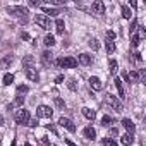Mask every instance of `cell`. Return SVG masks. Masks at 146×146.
<instances>
[{
  "label": "cell",
  "mask_w": 146,
  "mask_h": 146,
  "mask_svg": "<svg viewBox=\"0 0 146 146\" xmlns=\"http://www.w3.org/2000/svg\"><path fill=\"white\" fill-rule=\"evenodd\" d=\"M137 29V19H132V23H131V26H129V31H131V35H134V31Z\"/></svg>",
  "instance_id": "4dcf8cb0"
},
{
  "label": "cell",
  "mask_w": 146,
  "mask_h": 146,
  "mask_svg": "<svg viewBox=\"0 0 146 146\" xmlns=\"http://www.w3.org/2000/svg\"><path fill=\"white\" fill-rule=\"evenodd\" d=\"M16 122H17V124H23V125H28V122H29V112L24 110V108L17 110V113H16Z\"/></svg>",
  "instance_id": "5b68a950"
},
{
  "label": "cell",
  "mask_w": 146,
  "mask_h": 146,
  "mask_svg": "<svg viewBox=\"0 0 146 146\" xmlns=\"http://www.w3.org/2000/svg\"><path fill=\"white\" fill-rule=\"evenodd\" d=\"M58 65L64 67V69H74L78 65V58H74V57H62L58 60Z\"/></svg>",
  "instance_id": "3957f363"
},
{
  "label": "cell",
  "mask_w": 146,
  "mask_h": 146,
  "mask_svg": "<svg viewBox=\"0 0 146 146\" xmlns=\"http://www.w3.org/2000/svg\"><path fill=\"white\" fill-rule=\"evenodd\" d=\"M11 146H16V141H12V144H11Z\"/></svg>",
  "instance_id": "7dc6e473"
},
{
  "label": "cell",
  "mask_w": 146,
  "mask_h": 146,
  "mask_svg": "<svg viewBox=\"0 0 146 146\" xmlns=\"http://www.w3.org/2000/svg\"><path fill=\"white\" fill-rule=\"evenodd\" d=\"M90 46H91V50L96 52V50H100V41H98L96 38H91V40H90Z\"/></svg>",
  "instance_id": "83f0119b"
},
{
  "label": "cell",
  "mask_w": 146,
  "mask_h": 146,
  "mask_svg": "<svg viewBox=\"0 0 146 146\" xmlns=\"http://www.w3.org/2000/svg\"><path fill=\"white\" fill-rule=\"evenodd\" d=\"M23 103H24V96H16L14 102H11L7 105V110H14V108H23Z\"/></svg>",
  "instance_id": "9c48e42d"
},
{
  "label": "cell",
  "mask_w": 146,
  "mask_h": 146,
  "mask_svg": "<svg viewBox=\"0 0 146 146\" xmlns=\"http://www.w3.org/2000/svg\"><path fill=\"white\" fill-rule=\"evenodd\" d=\"M46 129H50V131H52L53 134H57V129H55V127H53L52 124H48V125H46Z\"/></svg>",
  "instance_id": "b9f144b4"
},
{
  "label": "cell",
  "mask_w": 146,
  "mask_h": 146,
  "mask_svg": "<svg viewBox=\"0 0 146 146\" xmlns=\"http://www.w3.org/2000/svg\"><path fill=\"white\" fill-rule=\"evenodd\" d=\"M28 90H29V88H28L26 84H21V86H17V93H19V95H21V93H26Z\"/></svg>",
  "instance_id": "e575fe53"
},
{
  "label": "cell",
  "mask_w": 146,
  "mask_h": 146,
  "mask_svg": "<svg viewBox=\"0 0 146 146\" xmlns=\"http://www.w3.org/2000/svg\"><path fill=\"white\" fill-rule=\"evenodd\" d=\"M105 103H107V105H110V107H112L115 112H122V110H124V105H122V102H120L117 96L110 95V93H108V95H105Z\"/></svg>",
  "instance_id": "7a4b0ae2"
},
{
  "label": "cell",
  "mask_w": 146,
  "mask_h": 146,
  "mask_svg": "<svg viewBox=\"0 0 146 146\" xmlns=\"http://www.w3.org/2000/svg\"><path fill=\"white\" fill-rule=\"evenodd\" d=\"M122 17H125V19H131V17H132L131 9H129L127 5H122Z\"/></svg>",
  "instance_id": "4316f807"
},
{
  "label": "cell",
  "mask_w": 146,
  "mask_h": 146,
  "mask_svg": "<svg viewBox=\"0 0 146 146\" xmlns=\"http://www.w3.org/2000/svg\"><path fill=\"white\" fill-rule=\"evenodd\" d=\"M55 105H57V108H60V110L65 108V103H64V100H60V98H55Z\"/></svg>",
  "instance_id": "1f68e13d"
},
{
  "label": "cell",
  "mask_w": 146,
  "mask_h": 146,
  "mask_svg": "<svg viewBox=\"0 0 146 146\" xmlns=\"http://www.w3.org/2000/svg\"><path fill=\"white\" fill-rule=\"evenodd\" d=\"M52 108L50 107H46V105H40L38 108H36V115L40 117V119H52Z\"/></svg>",
  "instance_id": "8992f818"
},
{
  "label": "cell",
  "mask_w": 146,
  "mask_h": 146,
  "mask_svg": "<svg viewBox=\"0 0 146 146\" xmlns=\"http://www.w3.org/2000/svg\"><path fill=\"white\" fill-rule=\"evenodd\" d=\"M35 23H36L40 28H43V29H50V28H52L50 17H46V16H43V14H36V16H35Z\"/></svg>",
  "instance_id": "277c9868"
},
{
  "label": "cell",
  "mask_w": 146,
  "mask_h": 146,
  "mask_svg": "<svg viewBox=\"0 0 146 146\" xmlns=\"http://www.w3.org/2000/svg\"><path fill=\"white\" fill-rule=\"evenodd\" d=\"M24 146H31V144H28V143H26V144H24Z\"/></svg>",
  "instance_id": "c3c4849f"
},
{
  "label": "cell",
  "mask_w": 146,
  "mask_h": 146,
  "mask_svg": "<svg viewBox=\"0 0 146 146\" xmlns=\"http://www.w3.org/2000/svg\"><path fill=\"white\" fill-rule=\"evenodd\" d=\"M62 81H64V76H57V78H55V83H57V84H60Z\"/></svg>",
  "instance_id": "60d3db41"
},
{
  "label": "cell",
  "mask_w": 146,
  "mask_h": 146,
  "mask_svg": "<svg viewBox=\"0 0 146 146\" xmlns=\"http://www.w3.org/2000/svg\"><path fill=\"white\" fill-rule=\"evenodd\" d=\"M58 124L62 125V127H65L69 132H76V125H74V122H72L70 119H65V117H60V120H58Z\"/></svg>",
  "instance_id": "52a82bcc"
},
{
  "label": "cell",
  "mask_w": 146,
  "mask_h": 146,
  "mask_svg": "<svg viewBox=\"0 0 146 146\" xmlns=\"http://www.w3.org/2000/svg\"><path fill=\"white\" fill-rule=\"evenodd\" d=\"M79 62H81L83 65H90V64L93 62V58H91V55H88V53H81V55H79Z\"/></svg>",
  "instance_id": "d6986e66"
},
{
  "label": "cell",
  "mask_w": 146,
  "mask_h": 146,
  "mask_svg": "<svg viewBox=\"0 0 146 146\" xmlns=\"http://www.w3.org/2000/svg\"><path fill=\"white\" fill-rule=\"evenodd\" d=\"M139 40H141V38H139L137 35H132V41H131L132 46H137V45H139Z\"/></svg>",
  "instance_id": "836d02e7"
},
{
  "label": "cell",
  "mask_w": 146,
  "mask_h": 146,
  "mask_svg": "<svg viewBox=\"0 0 146 146\" xmlns=\"http://www.w3.org/2000/svg\"><path fill=\"white\" fill-rule=\"evenodd\" d=\"M12 60H14V57H12V55H5L2 60H0V69H7V67L12 64Z\"/></svg>",
  "instance_id": "2e32d148"
},
{
  "label": "cell",
  "mask_w": 146,
  "mask_h": 146,
  "mask_svg": "<svg viewBox=\"0 0 146 146\" xmlns=\"http://www.w3.org/2000/svg\"><path fill=\"white\" fill-rule=\"evenodd\" d=\"M120 143H122L124 146H131V144H132V136H129V134L120 136Z\"/></svg>",
  "instance_id": "7402d4cb"
},
{
  "label": "cell",
  "mask_w": 146,
  "mask_h": 146,
  "mask_svg": "<svg viewBox=\"0 0 146 146\" xmlns=\"http://www.w3.org/2000/svg\"><path fill=\"white\" fill-rule=\"evenodd\" d=\"M41 9H43V12H45V14H48L50 17H55V16H58V11H57V9H53V7L41 5Z\"/></svg>",
  "instance_id": "ac0fdd59"
},
{
  "label": "cell",
  "mask_w": 146,
  "mask_h": 146,
  "mask_svg": "<svg viewBox=\"0 0 146 146\" xmlns=\"http://www.w3.org/2000/svg\"><path fill=\"white\" fill-rule=\"evenodd\" d=\"M33 62H35V58L31 57V55H28V57H24L23 58V65H24V69L28 70V69H33L31 65H33Z\"/></svg>",
  "instance_id": "ffe728a7"
},
{
  "label": "cell",
  "mask_w": 146,
  "mask_h": 146,
  "mask_svg": "<svg viewBox=\"0 0 146 146\" xmlns=\"http://www.w3.org/2000/svg\"><path fill=\"white\" fill-rule=\"evenodd\" d=\"M91 11L95 14H105V4L102 2V0H96V2L91 4Z\"/></svg>",
  "instance_id": "8fae6325"
},
{
  "label": "cell",
  "mask_w": 146,
  "mask_h": 146,
  "mask_svg": "<svg viewBox=\"0 0 146 146\" xmlns=\"http://www.w3.org/2000/svg\"><path fill=\"white\" fill-rule=\"evenodd\" d=\"M29 5L36 7V5H41V2H38V0H31V2H29Z\"/></svg>",
  "instance_id": "ab89813d"
},
{
  "label": "cell",
  "mask_w": 146,
  "mask_h": 146,
  "mask_svg": "<svg viewBox=\"0 0 146 146\" xmlns=\"http://www.w3.org/2000/svg\"><path fill=\"white\" fill-rule=\"evenodd\" d=\"M67 86H69V90H70V91H76V83H74V79H69Z\"/></svg>",
  "instance_id": "d6a6232c"
},
{
  "label": "cell",
  "mask_w": 146,
  "mask_h": 146,
  "mask_svg": "<svg viewBox=\"0 0 146 146\" xmlns=\"http://www.w3.org/2000/svg\"><path fill=\"white\" fill-rule=\"evenodd\" d=\"M28 125H29V127H36V125H38V119H29Z\"/></svg>",
  "instance_id": "8d00e7d4"
},
{
  "label": "cell",
  "mask_w": 146,
  "mask_h": 146,
  "mask_svg": "<svg viewBox=\"0 0 146 146\" xmlns=\"http://www.w3.org/2000/svg\"><path fill=\"white\" fill-rule=\"evenodd\" d=\"M2 125H4V117L0 115V127H2Z\"/></svg>",
  "instance_id": "bcb514c9"
},
{
  "label": "cell",
  "mask_w": 146,
  "mask_h": 146,
  "mask_svg": "<svg viewBox=\"0 0 146 146\" xmlns=\"http://www.w3.org/2000/svg\"><path fill=\"white\" fill-rule=\"evenodd\" d=\"M90 86L95 90V91H100L103 86H102V81L96 78V76H93V78H90Z\"/></svg>",
  "instance_id": "4fadbf2b"
},
{
  "label": "cell",
  "mask_w": 146,
  "mask_h": 146,
  "mask_svg": "<svg viewBox=\"0 0 146 146\" xmlns=\"http://www.w3.org/2000/svg\"><path fill=\"white\" fill-rule=\"evenodd\" d=\"M122 125H124V129L127 131V134H129V136H132V134L136 132V125L132 124V120H131V119H122Z\"/></svg>",
  "instance_id": "30bf717a"
},
{
  "label": "cell",
  "mask_w": 146,
  "mask_h": 146,
  "mask_svg": "<svg viewBox=\"0 0 146 146\" xmlns=\"http://www.w3.org/2000/svg\"><path fill=\"white\" fill-rule=\"evenodd\" d=\"M110 124H113V119L108 117V115H103V119H102V125L105 127V125H110Z\"/></svg>",
  "instance_id": "f546056e"
},
{
  "label": "cell",
  "mask_w": 146,
  "mask_h": 146,
  "mask_svg": "<svg viewBox=\"0 0 146 146\" xmlns=\"http://www.w3.org/2000/svg\"><path fill=\"white\" fill-rule=\"evenodd\" d=\"M102 143H103L105 146H119V143H117L113 137H103V139H102Z\"/></svg>",
  "instance_id": "603a6c76"
},
{
  "label": "cell",
  "mask_w": 146,
  "mask_h": 146,
  "mask_svg": "<svg viewBox=\"0 0 146 146\" xmlns=\"http://www.w3.org/2000/svg\"><path fill=\"white\" fill-rule=\"evenodd\" d=\"M55 29H57V33H58V35H64V29H65V23H64L62 19H57V23H55Z\"/></svg>",
  "instance_id": "44dd1931"
},
{
  "label": "cell",
  "mask_w": 146,
  "mask_h": 146,
  "mask_svg": "<svg viewBox=\"0 0 146 146\" xmlns=\"http://www.w3.org/2000/svg\"><path fill=\"white\" fill-rule=\"evenodd\" d=\"M108 67H110V74H113V76H115V74H117V67H119L117 60H113V58H112V60H110V64H108Z\"/></svg>",
  "instance_id": "d4e9b609"
},
{
  "label": "cell",
  "mask_w": 146,
  "mask_h": 146,
  "mask_svg": "<svg viewBox=\"0 0 146 146\" xmlns=\"http://www.w3.org/2000/svg\"><path fill=\"white\" fill-rule=\"evenodd\" d=\"M14 83V74H5L4 76V86H11Z\"/></svg>",
  "instance_id": "484cf974"
},
{
  "label": "cell",
  "mask_w": 146,
  "mask_h": 146,
  "mask_svg": "<svg viewBox=\"0 0 146 146\" xmlns=\"http://www.w3.org/2000/svg\"><path fill=\"white\" fill-rule=\"evenodd\" d=\"M129 5H131V7H137V4L134 2V0H131V2H129Z\"/></svg>",
  "instance_id": "f6af8a7d"
},
{
  "label": "cell",
  "mask_w": 146,
  "mask_h": 146,
  "mask_svg": "<svg viewBox=\"0 0 146 146\" xmlns=\"http://www.w3.org/2000/svg\"><path fill=\"white\" fill-rule=\"evenodd\" d=\"M110 136H119V129L112 127V129H110Z\"/></svg>",
  "instance_id": "f35d334b"
},
{
  "label": "cell",
  "mask_w": 146,
  "mask_h": 146,
  "mask_svg": "<svg viewBox=\"0 0 146 146\" xmlns=\"http://www.w3.org/2000/svg\"><path fill=\"white\" fill-rule=\"evenodd\" d=\"M7 12L12 14V16H16V17H19L21 23H26L28 21V14H29L28 7H23V5H9Z\"/></svg>",
  "instance_id": "6da1fadb"
},
{
  "label": "cell",
  "mask_w": 146,
  "mask_h": 146,
  "mask_svg": "<svg viewBox=\"0 0 146 146\" xmlns=\"http://www.w3.org/2000/svg\"><path fill=\"white\" fill-rule=\"evenodd\" d=\"M81 112H83V115H84L88 120H95V117H96V112H95V110H91V108H88V107L81 108Z\"/></svg>",
  "instance_id": "5bb4252c"
},
{
  "label": "cell",
  "mask_w": 146,
  "mask_h": 146,
  "mask_svg": "<svg viewBox=\"0 0 146 146\" xmlns=\"http://www.w3.org/2000/svg\"><path fill=\"white\" fill-rule=\"evenodd\" d=\"M26 78H28L29 81H33V83H38V81H40V74L36 72V69H28V70H26Z\"/></svg>",
  "instance_id": "7c38bea8"
},
{
  "label": "cell",
  "mask_w": 146,
  "mask_h": 146,
  "mask_svg": "<svg viewBox=\"0 0 146 146\" xmlns=\"http://www.w3.org/2000/svg\"><path fill=\"white\" fill-rule=\"evenodd\" d=\"M65 143H67V144H69V146H78V144H76V143H74V141H70V139H69V137H67V139H65Z\"/></svg>",
  "instance_id": "7bdbcfd3"
},
{
  "label": "cell",
  "mask_w": 146,
  "mask_h": 146,
  "mask_svg": "<svg viewBox=\"0 0 146 146\" xmlns=\"http://www.w3.org/2000/svg\"><path fill=\"white\" fill-rule=\"evenodd\" d=\"M41 64H43V65H46V67H48V65H52V64H53V53H52V52H48V50H45V52L41 53Z\"/></svg>",
  "instance_id": "ba28073f"
},
{
  "label": "cell",
  "mask_w": 146,
  "mask_h": 146,
  "mask_svg": "<svg viewBox=\"0 0 146 146\" xmlns=\"http://www.w3.org/2000/svg\"><path fill=\"white\" fill-rule=\"evenodd\" d=\"M115 88L119 91V98H125V91H124V86H122V81L119 78H115Z\"/></svg>",
  "instance_id": "e0dca14e"
},
{
  "label": "cell",
  "mask_w": 146,
  "mask_h": 146,
  "mask_svg": "<svg viewBox=\"0 0 146 146\" xmlns=\"http://www.w3.org/2000/svg\"><path fill=\"white\" fill-rule=\"evenodd\" d=\"M83 134H84V137H86V139H91V141L96 137V131H95L91 125H90V127H86V129L83 131Z\"/></svg>",
  "instance_id": "9a60e30c"
},
{
  "label": "cell",
  "mask_w": 146,
  "mask_h": 146,
  "mask_svg": "<svg viewBox=\"0 0 146 146\" xmlns=\"http://www.w3.org/2000/svg\"><path fill=\"white\" fill-rule=\"evenodd\" d=\"M105 48H107L108 53H113V52H115V43H113V41H107V43H105Z\"/></svg>",
  "instance_id": "f1b7e54d"
},
{
  "label": "cell",
  "mask_w": 146,
  "mask_h": 146,
  "mask_svg": "<svg viewBox=\"0 0 146 146\" xmlns=\"http://www.w3.org/2000/svg\"><path fill=\"white\" fill-rule=\"evenodd\" d=\"M43 43H45L46 46H53V45H55V38H53L52 35H46V36L43 38Z\"/></svg>",
  "instance_id": "cb8c5ba5"
},
{
  "label": "cell",
  "mask_w": 146,
  "mask_h": 146,
  "mask_svg": "<svg viewBox=\"0 0 146 146\" xmlns=\"http://www.w3.org/2000/svg\"><path fill=\"white\" fill-rule=\"evenodd\" d=\"M50 4H53V5H64L65 2H64V0H50Z\"/></svg>",
  "instance_id": "74e56055"
},
{
  "label": "cell",
  "mask_w": 146,
  "mask_h": 146,
  "mask_svg": "<svg viewBox=\"0 0 146 146\" xmlns=\"http://www.w3.org/2000/svg\"><path fill=\"white\" fill-rule=\"evenodd\" d=\"M21 36H23V40H29V35H28V33H23Z\"/></svg>",
  "instance_id": "ee69618b"
},
{
  "label": "cell",
  "mask_w": 146,
  "mask_h": 146,
  "mask_svg": "<svg viewBox=\"0 0 146 146\" xmlns=\"http://www.w3.org/2000/svg\"><path fill=\"white\" fill-rule=\"evenodd\" d=\"M115 38V33L113 31H107V41H113Z\"/></svg>",
  "instance_id": "d590c367"
}]
</instances>
